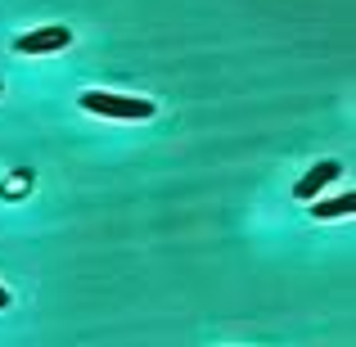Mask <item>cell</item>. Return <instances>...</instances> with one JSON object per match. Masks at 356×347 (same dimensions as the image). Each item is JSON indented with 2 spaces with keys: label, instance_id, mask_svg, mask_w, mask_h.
<instances>
[{
  "label": "cell",
  "instance_id": "2",
  "mask_svg": "<svg viewBox=\"0 0 356 347\" xmlns=\"http://www.w3.org/2000/svg\"><path fill=\"white\" fill-rule=\"evenodd\" d=\"M63 45H72V32L68 27H36V32H23L14 41L18 54H54L63 50Z\"/></svg>",
  "mask_w": 356,
  "mask_h": 347
},
{
  "label": "cell",
  "instance_id": "1",
  "mask_svg": "<svg viewBox=\"0 0 356 347\" xmlns=\"http://www.w3.org/2000/svg\"><path fill=\"white\" fill-rule=\"evenodd\" d=\"M86 113H99V118H122V122H145L158 113L154 99H140V95H113V90H81L77 99Z\"/></svg>",
  "mask_w": 356,
  "mask_h": 347
},
{
  "label": "cell",
  "instance_id": "4",
  "mask_svg": "<svg viewBox=\"0 0 356 347\" xmlns=\"http://www.w3.org/2000/svg\"><path fill=\"white\" fill-rule=\"evenodd\" d=\"M352 208H356V194L343 190V194H334V199H321V203H316L312 217H321V221H330V217H352Z\"/></svg>",
  "mask_w": 356,
  "mask_h": 347
},
{
  "label": "cell",
  "instance_id": "5",
  "mask_svg": "<svg viewBox=\"0 0 356 347\" xmlns=\"http://www.w3.org/2000/svg\"><path fill=\"white\" fill-rule=\"evenodd\" d=\"M5 307H9V289H0V312H5Z\"/></svg>",
  "mask_w": 356,
  "mask_h": 347
},
{
  "label": "cell",
  "instance_id": "3",
  "mask_svg": "<svg viewBox=\"0 0 356 347\" xmlns=\"http://www.w3.org/2000/svg\"><path fill=\"white\" fill-rule=\"evenodd\" d=\"M334 176H343V163H334V158H325V163H316L312 172H307L302 181L293 185V194H298V199H316V194H321L325 185L334 181Z\"/></svg>",
  "mask_w": 356,
  "mask_h": 347
}]
</instances>
